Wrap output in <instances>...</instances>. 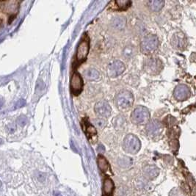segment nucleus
Returning <instances> with one entry per match:
<instances>
[{
    "mask_svg": "<svg viewBox=\"0 0 196 196\" xmlns=\"http://www.w3.org/2000/svg\"><path fill=\"white\" fill-rule=\"evenodd\" d=\"M117 107L120 110H128L134 103L132 93L128 91H122L117 94L115 99Z\"/></svg>",
    "mask_w": 196,
    "mask_h": 196,
    "instance_id": "obj_1",
    "label": "nucleus"
},
{
    "mask_svg": "<svg viewBox=\"0 0 196 196\" xmlns=\"http://www.w3.org/2000/svg\"><path fill=\"white\" fill-rule=\"evenodd\" d=\"M150 118L149 110L143 106L136 107L131 115V120L134 124L142 125L146 124Z\"/></svg>",
    "mask_w": 196,
    "mask_h": 196,
    "instance_id": "obj_2",
    "label": "nucleus"
},
{
    "mask_svg": "<svg viewBox=\"0 0 196 196\" xmlns=\"http://www.w3.org/2000/svg\"><path fill=\"white\" fill-rule=\"evenodd\" d=\"M123 147L124 151L127 153L135 154L140 149L141 143L136 135L129 134L124 138Z\"/></svg>",
    "mask_w": 196,
    "mask_h": 196,
    "instance_id": "obj_3",
    "label": "nucleus"
},
{
    "mask_svg": "<svg viewBox=\"0 0 196 196\" xmlns=\"http://www.w3.org/2000/svg\"><path fill=\"white\" fill-rule=\"evenodd\" d=\"M159 47V40L154 35H148L144 37L140 44L142 53L148 55L155 51Z\"/></svg>",
    "mask_w": 196,
    "mask_h": 196,
    "instance_id": "obj_4",
    "label": "nucleus"
},
{
    "mask_svg": "<svg viewBox=\"0 0 196 196\" xmlns=\"http://www.w3.org/2000/svg\"><path fill=\"white\" fill-rule=\"evenodd\" d=\"M143 68L147 74L150 75H157L162 71L163 68V63L159 58L151 57L144 62Z\"/></svg>",
    "mask_w": 196,
    "mask_h": 196,
    "instance_id": "obj_5",
    "label": "nucleus"
},
{
    "mask_svg": "<svg viewBox=\"0 0 196 196\" xmlns=\"http://www.w3.org/2000/svg\"><path fill=\"white\" fill-rule=\"evenodd\" d=\"M90 49V39L87 35H84L76 49V58L79 64L82 63L87 59Z\"/></svg>",
    "mask_w": 196,
    "mask_h": 196,
    "instance_id": "obj_6",
    "label": "nucleus"
},
{
    "mask_svg": "<svg viewBox=\"0 0 196 196\" xmlns=\"http://www.w3.org/2000/svg\"><path fill=\"white\" fill-rule=\"evenodd\" d=\"M83 80L78 72L75 71L71 78L70 87L71 93L74 96L80 95L83 89Z\"/></svg>",
    "mask_w": 196,
    "mask_h": 196,
    "instance_id": "obj_7",
    "label": "nucleus"
},
{
    "mask_svg": "<svg viewBox=\"0 0 196 196\" xmlns=\"http://www.w3.org/2000/svg\"><path fill=\"white\" fill-rule=\"evenodd\" d=\"M126 67L120 60H114L108 65L107 74L110 77H117L124 72Z\"/></svg>",
    "mask_w": 196,
    "mask_h": 196,
    "instance_id": "obj_8",
    "label": "nucleus"
},
{
    "mask_svg": "<svg viewBox=\"0 0 196 196\" xmlns=\"http://www.w3.org/2000/svg\"><path fill=\"white\" fill-rule=\"evenodd\" d=\"M94 110L96 114L100 118H106L110 116L112 112V109L108 102L106 101H100L96 104Z\"/></svg>",
    "mask_w": 196,
    "mask_h": 196,
    "instance_id": "obj_9",
    "label": "nucleus"
},
{
    "mask_svg": "<svg viewBox=\"0 0 196 196\" xmlns=\"http://www.w3.org/2000/svg\"><path fill=\"white\" fill-rule=\"evenodd\" d=\"M162 127L161 123L156 120H151L147 123L145 126V131L149 136L156 137L161 134L162 132Z\"/></svg>",
    "mask_w": 196,
    "mask_h": 196,
    "instance_id": "obj_10",
    "label": "nucleus"
},
{
    "mask_svg": "<svg viewBox=\"0 0 196 196\" xmlns=\"http://www.w3.org/2000/svg\"><path fill=\"white\" fill-rule=\"evenodd\" d=\"M174 96L175 99L178 100V101H185L190 97L191 91L187 85H179L174 90Z\"/></svg>",
    "mask_w": 196,
    "mask_h": 196,
    "instance_id": "obj_11",
    "label": "nucleus"
},
{
    "mask_svg": "<svg viewBox=\"0 0 196 196\" xmlns=\"http://www.w3.org/2000/svg\"><path fill=\"white\" fill-rule=\"evenodd\" d=\"M171 44L175 49L184 50L187 47V39L181 32H177L172 37Z\"/></svg>",
    "mask_w": 196,
    "mask_h": 196,
    "instance_id": "obj_12",
    "label": "nucleus"
},
{
    "mask_svg": "<svg viewBox=\"0 0 196 196\" xmlns=\"http://www.w3.org/2000/svg\"><path fill=\"white\" fill-rule=\"evenodd\" d=\"M82 126L83 131L86 134L87 138L90 140V141H92L93 138L97 137V131L96 129L93 126L92 124H90V122L87 119H83L82 121Z\"/></svg>",
    "mask_w": 196,
    "mask_h": 196,
    "instance_id": "obj_13",
    "label": "nucleus"
},
{
    "mask_svg": "<svg viewBox=\"0 0 196 196\" xmlns=\"http://www.w3.org/2000/svg\"><path fill=\"white\" fill-rule=\"evenodd\" d=\"M112 28L115 31H122L124 30L126 25V18L123 16H115L111 20L110 22Z\"/></svg>",
    "mask_w": 196,
    "mask_h": 196,
    "instance_id": "obj_14",
    "label": "nucleus"
},
{
    "mask_svg": "<svg viewBox=\"0 0 196 196\" xmlns=\"http://www.w3.org/2000/svg\"><path fill=\"white\" fill-rule=\"evenodd\" d=\"M115 189L113 181L109 177H107L104 181L103 191L105 196H112Z\"/></svg>",
    "mask_w": 196,
    "mask_h": 196,
    "instance_id": "obj_15",
    "label": "nucleus"
},
{
    "mask_svg": "<svg viewBox=\"0 0 196 196\" xmlns=\"http://www.w3.org/2000/svg\"><path fill=\"white\" fill-rule=\"evenodd\" d=\"M97 162L99 168H100V170H101V172L105 174V173H108V171H111L109 162H108L107 159H106L104 156L99 155L98 156Z\"/></svg>",
    "mask_w": 196,
    "mask_h": 196,
    "instance_id": "obj_16",
    "label": "nucleus"
},
{
    "mask_svg": "<svg viewBox=\"0 0 196 196\" xmlns=\"http://www.w3.org/2000/svg\"><path fill=\"white\" fill-rule=\"evenodd\" d=\"M112 4H113V6H111V7L113 10H126L132 5V2L128 1V0H123V1L112 2Z\"/></svg>",
    "mask_w": 196,
    "mask_h": 196,
    "instance_id": "obj_17",
    "label": "nucleus"
},
{
    "mask_svg": "<svg viewBox=\"0 0 196 196\" xmlns=\"http://www.w3.org/2000/svg\"><path fill=\"white\" fill-rule=\"evenodd\" d=\"M85 79L89 81H96L100 79V73L96 68H88L84 72Z\"/></svg>",
    "mask_w": 196,
    "mask_h": 196,
    "instance_id": "obj_18",
    "label": "nucleus"
},
{
    "mask_svg": "<svg viewBox=\"0 0 196 196\" xmlns=\"http://www.w3.org/2000/svg\"><path fill=\"white\" fill-rule=\"evenodd\" d=\"M148 5L153 12H159L164 5V2L161 0H154L148 2Z\"/></svg>",
    "mask_w": 196,
    "mask_h": 196,
    "instance_id": "obj_19",
    "label": "nucleus"
},
{
    "mask_svg": "<svg viewBox=\"0 0 196 196\" xmlns=\"http://www.w3.org/2000/svg\"><path fill=\"white\" fill-rule=\"evenodd\" d=\"M135 54V48L133 46H127L123 51V55L125 57L130 58Z\"/></svg>",
    "mask_w": 196,
    "mask_h": 196,
    "instance_id": "obj_20",
    "label": "nucleus"
},
{
    "mask_svg": "<svg viewBox=\"0 0 196 196\" xmlns=\"http://www.w3.org/2000/svg\"><path fill=\"white\" fill-rule=\"evenodd\" d=\"M93 124L97 128L100 129H103L106 126V121L102 118H97V119L93 120Z\"/></svg>",
    "mask_w": 196,
    "mask_h": 196,
    "instance_id": "obj_21",
    "label": "nucleus"
},
{
    "mask_svg": "<svg viewBox=\"0 0 196 196\" xmlns=\"http://www.w3.org/2000/svg\"><path fill=\"white\" fill-rule=\"evenodd\" d=\"M17 123L19 125H21V126H24L27 123V119L26 117L21 116L17 119Z\"/></svg>",
    "mask_w": 196,
    "mask_h": 196,
    "instance_id": "obj_22",
    "label": "nucleus"
},
{
    "mask_svg": "<svg viewBox=\"0 0 196 196\" xmlns=\"http://www.w3.org/2000/svg\"><path fill=\"white\" fill-rule=\"evenodd\" d=\"M24 104H25V101H24V99H21L20 101H18V102H17V104H16V108H20V107H23V106L24 105Z\"/></svg>",
    "mask_w": 196,
    "mask_h": 196,
    "instance_id": "obj_23",
    "label": "nucleus"
},
{
    "mask_svg": "<svg viewBox=\"0 0 196 196\" xmlns=\"http://www.w3.org/2000/svg\"><path fill=\"white\" fill-rule=\"evenodd\" d=\"M4 104V100L3 99H0V107L3 105Z\"/></svg>",
    "mask_w": 196,
    "mask_h": 196,
    "instance_id": "obj_24",
    "label": "nucleus"
},
{
    "mask_svg": "<svg viewBox=\"0 0 196 196\" xmlns=\"http://www.w3.org/2000/svg\"><path fill=\"white\" fill-rule=\"evenodd\" d=\"M1 143H2V140H0V144H1Z\"/></svg>",
    "mask_w": 196,
    "mask_h": 196,
    "instance_id": "obj_25",
    "label": "nucleus"
}]
</instances>
